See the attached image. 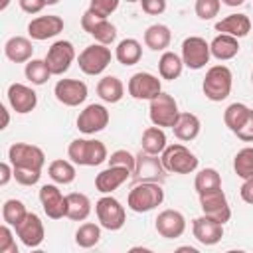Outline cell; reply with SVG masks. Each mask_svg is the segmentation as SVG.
I'll use <instances>...</instances> for the list:
<instances>
[{"mask_svg":"<svg viewBox=\"0 0 253 253\" xmlns=\"http://www.w3.org/2000/svg\"><path fill=\"white\" fill-rule=\"evenodd\" d=\"M162 202H164V188L158 182H136L126 196V206L134 213L152 211Z\"/></svg>","mask_w":253,"mask_h":253,"instance_id":"obj_1","label":"cell"},{"mask_svg":"<svg viewBox=\"0 0 253 253\" xmlns=\"http://www.w3.org/2000/svg\"><path fill=\"white\" fill-rule=\"evenodd\" d=\"M67 156L77 166H99L103 164L109 154L107 146L97 138H75L67 146Z\"/></svg>","mask_w":253,"mask_h":253,"instance_id":"obj_2","label":"cell"},{"mask_svg":"<svg viewBox=\"0 0 253 253\" xmlns=\"http://www.w3.org/2000/svg\"><path fill=\"white\" fill-rule=\"evenodd\" d=\"M231 87H233V73L227 65H211L206 71V77L202 83V91L206 99L213 103L225 101L231 93Z\"/></svg>","mask_w":253,"mask_h":253,"instance_id":"obj_3","label":"cell"},{"mask_svg":"<svg viewBox=\"0 0 253 253\" xmlns=\"http://www.w3.org/2000/svg\"><path fill=\"white\" fill-rule=\"evenodd\" d=\"M160 160H162L166 172H170V174H192L198 170V164H200L196 154L180 142L168 144L162 150Z\"/></svg>","mask_w":253,"mask_h":253,"instance_id":"obj_4","label":"cell"},{"mask_svg":"<svg viewBox=\"0 0 253 253\" xmlns=\"http://www.w3.org/2000/svg\"><path fill=\"white\" fill-rule=\"evenodd\" d=\"M95 213H97L99 225L105 227V229H109V231L123 229V225L126 221V211H125L123 204L117 198H113L111 194H105L103 198L97 200Z\"/></svg>","mask_w":253,"mask_h":253,"instance_id":"obj_5","label":"cell"},{"mask_svg":"<svg viewBox=\"0 0 253 253\" xmlns=\"http://www.w3.org/2000/svg\"><path fill=\"white\" fill-rule=\"evenodd\" d=\"M180 111H178V103L176 99L170 95V93H164L160 91L154 99H150V105H148V117H150V123L164 128H172L176 119H178Z\"/></svg>","mask_w":253,"mask_h":253,"instance_id":"obj_6","label":"cell"},{"mask_svg":"<svg viewBox=\"0 0 253 253\" xmlns=\"http://www.w3.org/2000/svg\"><path fill=\"white\" fill-rule=\"evenodd\" d=\"M111 59H113L111 49L103 43H91L77 55L79 69L85 75H101L109 67Z\"/></svg>","mask_w":253,"mask_h":253,"instance_id":"obj_7","label":"cell"},{"mask_svg":"<svg viewBox=\"0 0 253 253\" xmlns=\"http://www.w3.org/2000/svg\"><path fill=\"white\" fill-rule=\"evenodd\" d=\"M8 162L14 168H32L42 170L45 164V154L40 146L28 142H14L8 148Z\"/></svg>","mask_w":253,"mask_h":253,"instance_id":"obj_8","label":"cell"},{"mask_svg":"<svg viewBox=\"0 0 253 253\" xmlns=\"http://www.w3.org/2000/svg\"><path fill=\"white\" fill-rule=\"evenodd\" d=\"M180 55H182L184 67L198 71L210 63V57H211L210 43L200 36H188L182 42V53Z\"/></svg>","mask_w":253,"mask_h":253,"instance_id":"obj_9","label":"cell"},{"mask_svg":"<svg viewBox=\"0 0 253 253\" xmlns=\"http://www.w3.org/2000/svg\"><path fill=\"white\" fill-rule=\"evenodd\" d=\"M81 28L89 36H93L97 43L111 45L117 40V26L111 24L109 18H103L93 10H85V14L81 16Z\"/></svg>","mask_w":253,"mask_h":253,"instance_id":"obj_10","label":"cell"},{"mask_svg":"<svg viewBox=\"0 0 253 253\" xmlns=\"http://www.w3.org/2000/svg\"><path fill=\"white\" fill-rule=\"evenodd\" d=\"M166 168L162 164V160L156 154H148L144 150H140V154L136 156V166L132 172L134 184L136 182H158L162 184L166 180Z\"/></svg>","mask_w":253,"mask_h":253,"instance_id":"obj_11","label":"cell"},{"mask_svg":"<svg viewBox=\"0 0 253 253\" xmlns=\"http://www.w3.org/2000/svg\"><path fill=\"white\" fill-rule=\"evenodd\" d=\"M200 208H202L204 215H208L219 223H227L231 219V208H229L227 196L221 188L200 194Z\"/></svg>","mask_w":253,"mask_h":253,"instance_id":"obj_12","label":"cell"},{"mask_svg":"<svg viewBox=\"0 0 253 253\" xmlns=\"http://www.w3.org/2000/svg\"><path fill=\"white\" fill-rule=\"evenodd\" d=\"M43 59H45L51 75H63L71 67V63L75 59V47L67 40H57V42H53L49 45V49H47Z\"/></svg>","mask_w":253,"mask_h":253,"instance_id":"obj_13","label":"cell"},{"mask_svg":"<svg viewBox=\"0 0 253 253\" xmlns=\"http://www.w3.org/2000/svg\"><path fill=\"white\" fill-rule=\"evenodd\" d=\"M109 121H111V115H109L107 107L101 105V103H91V105H87L79 113V117H77V128L83 134H95V132L105 130L107 125H109Z\"/></svg>","mask_w":253,"mask_h":253,"instance_id":"obj_14","label":"cell"},{"mask_svg":"<svg viewBox=\"0 0 253 253\" xmlns=\"http://www.w3.org/2000/svg\"><path fill=\"white\" fill-rule=\"evenodd\" d=\"M128 95L136 101H150L162 91V83L156 75L148 71H138L128 79Z\"/></svg>","mask_w":253,"mask_h":253,"instance_id":"obj_15","label":"cell"},{"mask_svg":"<svg viewBox=\"0 0 253 253\" xmlns=\"http://www.w3.org/2000/svg\"><path fill=\"white\" fill-rule=\"evenodd\" d=\"M87 85L79 79H59L53 87L55 99L65 107H79L87 99Z\"/></svg>","mask_w":253,"mask_h":253,"instance_id":"obj_16","label":"cell"},{"mask_svg":"<svg viewBox=\"0 0 253 253\" xmlns=\"http://www.w3.org/2000/svg\"><path fill=\"white\" fill-rule=\"evenodd\" d=\"M154 227H156L160 237L178 239L186 231V217L178 210H162L154 219Z\"/></svg>","mask_w":253,"mask_h":253,"instance_id":"obj_17","label":"cell"},{"mask_svg":"<svg viewBox=\"0 0 253 253\" xmlns=\"http://www.w3.org/2000/svg\"><path fill=\"white\" fill-rule=\"evenodd\" d=\"M16 229V235H18V239L26 245V247H30V249H34V247H40L42 245V241H43V237H45V229H43V223H42V219H40V215L38 213H34V211H28V215L14 227Z\"/></svg>","mask_w":253,"mask_h":253,"instance_id":"obj_18","label":"cell"},{"mask_svg":"<svg viewBox=\"0 0 253 253\" xmlns=\"http://www.w3.org/2000/svg\"><path fill=\"white\" fill-rule=\"evenodd\" d=\"M8 103L12 107V111H16L18 115H26L32 113L38 107V95L32 87L24 85V83H12L6 91Z\"/></svg>","mask_w":253,"mask_h":253,"instance_id":"obj_19","label":"cell"},{"mask_svg":"<svg viewBox=\"0 0 253 253\" xmlns=\"http://www.w3.org/2000/svg\"><path fill=\"white\" fill-rule=\"evenodd\" d=\"M192 233H194L198 243L210 247V245H215V243L221 241V237H223V223H219V221H215V219H211V217L202 213L200 217L192 219Z\"/></svg>","mask_w":253,"mask_h":253,"instance_id":"obj_20","label":"cell"},{"mask_svg":"<svg viewBox=\"0 0 253 253\" xmlns=\"http://www.w3.org/2000/svg\"><path fill=\"white\" fill-rule=\"evenodd\" d=\"M40 202H42V208L49 219L65 217V210H67L65 196L61 194V190L55 184H43L40 188Z\"/></svg>","mask_w":253,"mask_h":253,"instance_id":"obj_21","label":"cell"},{"mask_svg":"<svg viewBox=\"0 0 253 253\" xmlns=\"http://www.w3.org/2000/svg\"><path fill=\"white\" fill-rule=\"evenodd\" d=\"M63 18L59 16H38L34 18L30 24H28V36L32 40H38V42H43V40H49V38H55L57 34L63 32Z\"/></svg>","mask_w":253,"mask_h":253,"instance_id":"obj_22","label":"cell"},{"mask_svg":"<svg viewBox=\"0 0 253 253\" xmlns=\"http://www.w3.org/2000/svg\"><path fill=\"white\" fill-rule=\"evenodd\" d=\"M132 176V172L128 168L123 166H107L105 170H101L95 176V188L101 194H113L117 188H121L128 178Z\"/></svg>","mask_w":253,"mask_h":253,"instance_id":"obj_23","label":"cell"},{"mask_svg":"<svg viewBox=\"0 0 253 253\" xmlns=\"http://www.w3.org/2000/svg\"><path fill=\"white\" fill-rule=\"evenodd\" d=\"M215 32L219 34H229L233 38H245L251 32V20L245 14H229L223 20L215 22Z\"/></svg>","mask_w":253,"mask_h":253,"instance_id":"obj_24","label":"cell"},{"mask_svg":"<svg viewBox=\"0 0 253 253\" xmlns=\"http://www.w3.org/2000/svg\"><path fill=\"white\" fill-rule=\"evenodd\" d=\"M32 53H34V45L24 36H12L4 43V55L12 63H28L32 59Z\"/></svg>","mask_w":253,"mask_h":253,"instance_id":"obj_25","label":"cell"},{"mask_svg":"<svg viewBox=\"0 0 253 253\" xmlns=\"http://www.w3.org/2000/svg\"><path fill=\"white\" fill-rule=\"evenodd\" d=\"M172 130H174V136L178 140L190 142V140H194L200 134L202 123H200V119L194 113H180L176 123H174V126H172Z\"/></svg>","mask_w":253,"mask_h":253,"instance_id":"obj_26","label":"cell"},{"mask_svg":"<svg viewBox=\"0 0 253 253\" xmlns=\"http://www.w3.org/2000/svg\"><path fill=\"white\" fill-rule=\"evenodd\" d=\"M210 51L215 59L229 61L239 53V42H237V38H233L229 34H217L210 42Z\"/></svg>","mask_w":253,"mask_h":253,"instance_id":"obj_27","label":"cell"},{"mask_svg":"<svg viewBox=\"0 0 253 253\" xmlns=\"http://www.w3.org/2000/svg\"><path fill=\"white\" fill-rule=\"evenodd\" d=\"M65 204H67V210H65V217L73 219V221H85L91 213V200L81 194V192H71L65 196Z\"/></svg>","mask_w":253,"mask_h":253,"instance_id":"obj_28","label":"cell"},{"mask_svg":"<svg viewBox=\"0 0 253 253\" xmlns=\"http://www.w3.org/2000/svg\"><path fill=\"white\" fill-rule=\"evenodd\" d=\"M172 42V32L164 24H152L144 30V45L152 51H166Z\"/></svg>","mask_w":253,"mask_h":253,"instance_id":"obj_29","label":"cell"},{"mask_svg":"<svg viewBox=\"0 0 253 253\" xmlns=\"http://www.w3.org/2000/svg\"><path fill=\"white\" fill-rule=\"evenodd\" d=\"M115 57H117V61H119L121 65H125V67L138 63L140 57H142V45H140V42L134 40V38H125V40H121V42L117 43V47H115Z\"/></svg>","mask_w":253,"mask_h":253,"instance_id":"obj_30","label":"cell"},{"mask_svg":"<svg viewBox=\"0 0 253 253\" xmlns=\"http://www.w3.org/2000/svg\"><path fill=\"white\" fill-rule=\"evenodd\" d=\"M97 95L101 97V101L105 103H119L125 97V85L119 77L115 75H105L103 79H99L97 83Z\"/></svg>","mask_w":253,"mask_h":253,"instance_id":"obj_31","label":"cell"},{"mask_svg":"<svg viewBox=\"0 0 253 253\" xmlns=\"http://www.w3.org/2000/svg\"><path fill=\"white\" fill-rule=\"evenodd\" d=\"M140 146L144 152L148 154H156L160 156L162 150L168 146V138H166V132L160 128V126H148L144 132H142V138H140Z\"/></svg>","mask_w":253,"mask_h":253,"instance_id":"obj_32","label":"cell"},{"mask_svg":"<svg viewBox=\"0 0 253 253\" xmlns=\"http://www.w3.org/2000/svg\"><path fill=\"white\" fill-rule=\"evenodd\" d=\"M182 69H184V61H182V55L174 53V51H164L158 59V73L162 79L166 81H174L182 75Z\"/></svg>","mask_w":253,"mask_h":253,"instance_id":"obj_33","label":"cell"},{"mask_svg":"<svg viewBox=\"0 0 253 253\" xmlns=\"http://www.w3.org/2000/svg\"><path fill=\"white\" fill-rule=\"evenodd\" d=\"M47 174H49V178H51L55 184L67 186V184H71V182L75 180L77 170H75V164H73L71 160H61V158H57V160L49 162Z\"/></svg>","mask_w":253,"mask_h":253,"instance_id":"obj_34","label":"cell"},{"mask_svg":"<svg viewBox=\"0 0 253 253\" xmlns=\"http://www.w3.org/2000/svg\"><path fill=\"white\" fill-rule=\"evenodd\" d=\"M194 188L200 194H206V192H211V190H219L221 188V176L215 168H202L196 178H194Z\"/></svg>","mask_w":253,"mask_h":253,"instance_id":"obj_35","label":"cell"},{"mask_svg":"<svg viewBox=\"0 0 253 253\" xmlns=\"http://www.w3.org/2000/svg\"><path fill=\"white\" fill-rule=\"evenodd\" d=\"M101 241V225L97 223H91V221H85L77 227L75 231V243L83 249H91L95 247L97 243Z\"/></svg>","mask_w":253,"mask_h":253,"instance_id":"obj_36","label":"cell"},{"mask_svg":"<svg viewBox=\"0 0 253 253\" xmlns=\"http://www.w3.org/2000/svg\"><path fill=\"white\" fill-rule=\"evenodd\" d=\"M24 75H26V79H28L32 85H43V83H47V79L51 77V71H49L45 59H34V57H32V59L26 63V67H24Z\"/></svg>","mask_w":253,"mask_h":253,"instance_id":"obj_37","label":"cell"},{"mask_svg":"<svg viewBox=\"0 0 253 253\" xmlns=\"http://www.w3.org/2000/svg\"><path fill=\"white\" fill-rule=\"evenodd\" d=\"M249 113H251V109L247 105H243V103H231L223 111V123H225V126L231 132H235L245 123V119L249 117Z\"/></svg>","mask_w":253,"mask_h":253,"instance_id":"obj_38","label":"cell"},{"mask_svg":"<svg viewBox=\"0 0 253 253\" xmlns=\"http://www.w3.org/2000/svg\"><path fill=\"white\" fill-rule=\"evenodd\" d=\"M233 170L241 180L253 178V146L237 150V154L233 156Z\"/></svg>","mask_w":253,"mask_h":253,"instance_id":"obj_39","label":"cell"},{"mask_svg":"<svg viewBox=\"0 0 253 253\" xmlns=\"http://www.w3.org/2000/svg\"><path fill=\"white\" fill-rule=\"evenodd\" d=\"M26 215H28V210H26L22 200H14L12 198V200L4 202V206H2V219H4V223L16 227Z\"/></svg>","mask_w":253,"mask_h":253,"instance_id":"obj_40","label":"cell"},{"mask_svg":"<svg viewBox=\"0 0 253 253\" xmlns=\"http://www.w3.org/2000/svg\"><path fill=\"white\" fill-rule=\"evenodd\" d=\"M221 8V0H196V16L200 20H213L219 14Z\"/></svg>","mask_w":253,"mask_h":253,"instance_id":"obj_41","label":"cell"},{"mask_svg":"<svg viewBox=\"0 0 253 253\" xmlns=\"http://www.w3.org/2000/svg\"><path fill=\"white\" fill-rule=\"evenodd\" d=\"M107 162L111 164V166H123V168H128L130 172H134V166H136V156H132L128 150H125V148H119V150H115L109 158H107Z\"/></svg>","mask_w":253,"mask_h":253,"instance_id":"obj_42","label":"cell"},{"mask_svg":"<svg viewBox=\"0 0 253 253\" xmlns=\"http://www.w3.org/2000/svg\"><path fill=\"white\" fill-rule=\"evenodd\" d=\"M14 168V166H12ZM42 178V170H32V168H14V180L22 186H34Z\"/></svg>","mask_w":253,"mask_h":253,"instance_id":"obj_43","label":"cell"},{"mask_svg":"<svg viewBox=\"0 0 253 253\" xmlns=\"http://www.w3.org/2000/svg\"><path fill=\"white\" fill-rule=\"evenodd\" d=\"M10 227L12 225L8 223L0 225V253H18V245H16V239Z\"/></svg>","mask_w":253,"mask_h":253,"instance_id":"obj_44","label":"cell"},{"mask_svg":"<svg viewBox=\"0 0 253 253\" xmlns=\"http://www.w3.org/2000/svg\"><path fill=\"white\" fill-rule=\"evenodd\" d=\"M119 4H121V0H91L89 10H93L95 14L103 16V18H109L119 8Z\"/></svg>","mask_w":253,"mask_h":253,"instance_id":"obj_45","label":"cell"},{"mask_svg":"<svg viewBox=\"0 0 253 253\" xmlns=\"http://www.w3.org/2000/svg\"><path fill=\"white\" fill-rule=\"evenodd\" d=\"M239 140H243V142H253V109H251V113H249V117L245 119V123L233 132Z\"/></svg>","mask_w":253,"mask_h":253,"instance_id":"obj_46","label":"cell"},{"mask_svg":"<svg viewBox=\"0 0 253 253\" xmlns=\"http://www.w3.org/2000/svg\"><path fill=\"white\" fill-rule=\"evenodd\" d=\"M142 12L148 16H160L166 10V0H140Z\"/></svg>","mask_w":253,"mask_h":253,"instance_id":"obj_47","label":"cell"},{"mask_svg":"<svg viewBox=\"0 0 253 253\" xmlns=\"http://www.w3.org/2000/svg\"><path fill=\"white\" fill-rule=\"evenodd\" d=\"M45 6V0H20V8L26 14H40Z\"/></svg>","mask_w":253,"mask_h":253,"instance_id":"obj_48","label":"cell"},{"mask_svg":"<svg viewBox=\"0 0 253 253\" xmlns=\"http://www.w3.org/2000/svg\"><path fill=\"white\" fill-rule=\"evenodd\" d=\"M239 196H241V200H243L245 204H251V206H253V178L243 180V184H241V188H239Z\"/></svg>","mask_w":253,"mask_h":253,"instance_id":"obj_49","label":"cell"},{"mask_svg":"<svg viewBox=\"0 0 253 253\" xmlns=\"http://www.w3.org/2000/svg\"><path fill=\"white\" fill-rule=\"evenodd\" d=\"M10 178H14V168L10 162H2L0 164V186H6Z\"/></svg>","mask_w":253,"mask_h":253,"instance_id":"obj_50","label":"cell"},{"mask_svg":"<svg viewBox=\"0 0 253 253\" xmlns=\"http://www.w3.org/2000/svg\"><path fill=\"white\" fill-rule=\"evenodd\" d=\"M0 111H2V126H0V128H6V126L10 125V113H8V109H6L4 105L0 107Z\"/></svg>","mask_w":253,"mask_h":253,"instance_id":"obj_51","label":"cell"},{"mask_svg":"<svg viewBox=\"0 0 253 253\" xmlns=\"http://www.w3.org/2000/svg\"><path fill=\"white\" fill-rule=\"evenodd\" d=\"M245 0H221V4H225V6H229V8H237V6H241Z\"/></svg>","mask_w":253,"mask_h":253,"instance_id":"obj_52","label":"cell"},{"mask_svg":"<svg viewBox=\"0 0 253 253\" xmlns=\"http://www.w3.org/2000/svg\"><path fill=\"white\" fill-rule=\"evenodd\" d=\"M178 251H190V253H198V249H196V247H190V245H186V247H178Z\"/></svg>","mask_w":253,"mask_h":253,"instance_id":"obj_53","label":"cell"},{"mask_svg":"<svg viewBox=\"0 0 253 253\" xmlns=\"http://www.w3.org/2000/svg\"><path fill=\"white\" fill-rule=\"evenodd\" d=\"M8 4H10V0H2V4H0V10H6V8H8Z\"/></svg>","mask_w":253,"mask_h":253,"instance_id":"obj_54","label":"cell"},{"mask_svg":"<svg viewBox=\"0 0 253 253\" xmlns=\"http://www.w3.org/2000/svg\"><path fill=\"white\" fill-rule=\"evenodd\" d=\"M57 2H59V0H45L47 6H53V4H57Z\"/></svg>","mask_w":253,"mask_h":253,"instance_id":"obj_55","label":"cell"},{"mask_svg":"<svg viewBox=\"0 0 253 253\" xmlns=\"http://www.w3.org/2000/svg\"><path fill=\"white\" fill-rule=\"evenodd\" d=\"M126 2H130V4H132V2H140V0H126Z\"/></svg>","mask_w":253,"mask_h":253,"instance_id":"obj_56","label":"cell"},{"mask_svg":"<svg viewBox=\"0 0 253 253\" xmlns=\"http://www.w3.org/2000/svg\"><path fill=\"white\" fill-rule=\"evenodd\" d=\"M251 83H253V71H251Z\"/></svg>","mask_w":253,"mask_h":253,"instance_id":"obj_57","label":"cell"}]
</instances>
